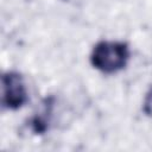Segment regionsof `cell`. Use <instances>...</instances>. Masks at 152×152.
I'll return each instance as SVG.
<instances>
[{
    "instance_id": "1",
    "label": "cell",
    "mask_w": 152,
    "mask_h": 152,
    "mask_svg": "<svg viewBox=\"0 0 152 152\" xmlns=\"http://www.w3.org/2000/svg\"><path fill=\"white\" fill-rule=\"evenodd\" d=\"M129 59V48L124 42L101 40L96 43L90 53L91 65L104 72L114 74L124 69Z\"/></svg>"
},
{
    "instance_id": "2",
    "label": "cell",
    "mask_w": 152,
    "mask_h": 152,
    "mask_svg": "<svg viewBox=\"0 0 152 152\" xmlns=\"http://www.w3.org/2000/svg\"><path fill=\"white\" fill-rule=\"evenodd\" d=\"M2 96L1 103L8 109H19L27 102V90L21 74L7 71L1 77Z\"/></svg>"
},
{
    "instance_id": "3",
    "label": "cell",
    "mask_w": 152,
    "mask_h": 152,
    "mask_svg": "<svg viewBox=\"0 0 152 152\" xmlns=\"http://www.w3.org/2000/svg\"><path fill=\"white\" fill-rule=\"evenodd\" d=\"M53 104H55L53 96L45 97L42 102V107L38 110V113H36L31 118L28 125L31 127V131L34 134H44L49 129V125H50L51 116H52Z\"/></svg>"
},
{
    "instance_id": "4",
    "label": "cell",
    "mask_w": 152,
    "mask_h": 152,
    "mask_svg": "<svg viewBox=\"0 0 152 152\" xmlns=\"http://www.w3.org/2000/svg\"><path fill=\"white\" fill-rule=\"evenodd\" d=\"M142 110L147 116L152 118V88H150V90L145 95L144 103H142Z\"/></svg>"
},
{
    "instance_id": "5",
    "label": "cell",
    "mask_w": 152,
    "mask_h": 152,
    "mask_svg": "<svg viewBox=\"0 0 152 152\" xmlns=\"http://www.w3.org/2000/svg\"><path fill=\"white\" fill-rule=\"evenodd\" d=\"M63 1H66V0H63Z\"/></svg>"
}]
</instances>
